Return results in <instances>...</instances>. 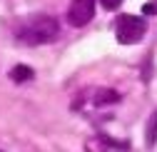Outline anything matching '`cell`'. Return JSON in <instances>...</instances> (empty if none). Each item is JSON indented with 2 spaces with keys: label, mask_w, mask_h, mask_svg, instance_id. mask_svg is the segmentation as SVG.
I'll return each instance as SVG.
<instances>
[{
  "label": "cell",
  "mask_w": 157,
  "mask_h": 152,
  "mask_svg": "<svg viewBox=\"0 0 157 152\" xmlns=\"http://www.w3.org/2000/svg\"><path fill=\"white\" fill-rule=\"evenodd\" d=\"M57 32H60V25L52 15H30L23 17L15 28V37L25 45H45L52 43Z\"/></svg>",
  "instance_id": "6da1fadb"
},
{
  "label": "cell",
  "mask_w": 157,
  "mask_h": 152,
  "mask_svg": "<svg viewBox=\"0 0 157 152\" xmlns=\"http://www.w3.org/2000/svg\"><path fill=\"white\" fill-rule=\"evenodd\" d=\"M95 105H112V102H120V92H115L110 87H100L95 90Z\"/></svg>",
  "instance_id": "277c9868"
},
{
  "label": "cell",
  "mask_w": 157,
  "mask_h": 152,
  "mask_svg": "<svg viewBox=\"0 0 157 152\" xmlns=\"http://www.w3.org/2000/svg\"><path fill=\"white\" fill-rule=\"evenodd\" d=\"M95 15V0H72V5L67 10V20L75 28H85Z\"/></svg>",
  "instance_id": "3957f363"
},
{
  "label": "cell",
  "mask_w": 157,
  "mask_h": 152,
  "mask_svg": "<svg viewBox=\"0 0 157 152\" xmlns=\"http://www.w3.org/2000/svg\"><path fill=\"white\" fill-rule=\"evenodd\" d=\"M147 32V20L140 15H117V23H115V37L117 43L122 45H132L137 43L140 37Z\"/></svg>",
  "instance_id": "7a4b0ae2"
},
{
  "label": "cell",
  "mask_w": 157,
  "mask_h": 152,
  "mask_svg": "<svg viewBox=\"0 0 157 152\" xmlns=\"http://www.w3.org/2000/svg\"><path fill=\"white\" fill-rule=\"evenodd\" d=\"M145 142H147V147H155V142H157V110L150 115L147 132H145Z\"/></svg>",
  "instance_id": "8992f818"
},
{
  "label": "cell",
  "mask_w": 157,
  "mask_h": 152,
  "mask_svg": "<svg viewBox=\"0 0 157 152\" xmlns=\"http://www.w3.org/2000/svg\"><path fill=\"white\" fill-rule=\"evenodd\" d=\"M100 3H102V8H105V10H117L122 0H100Z\"/></svg>",
  "instance_id": "52a82bcc"
},
{
  "label": "cell",
  "mask_w": 157,
  "mask_h": 152,
  "mask_svg": "<svg viewBox=\"0 0 157 152\" xmlns=\"http://www.w3.org/2000/svg\"><path fill=\"white\" fill-rule=\"evenodd\" d=\"M155 10H157V5H155V3H150V5H145V13H147V15H150V13H155Z\"/></svg>",
  "instance_id": "ba28073f"
},
{
  "label": "cell",
  "mask_w": 157,
  "mask_h": 152,
  "mask_svg": "<svg viewBox=\"0 0 157 152\" xmlns=\"http://www.w3.org/2000/svg\"><path fill=\"white\" fill-rule=\"evenodd\" d=\"M10 80H13V82H28V80H33V67H28V65H15V67L10 70Z\"/></svg>",
  "instance_id": "5b68a950"
}]
</instances>
